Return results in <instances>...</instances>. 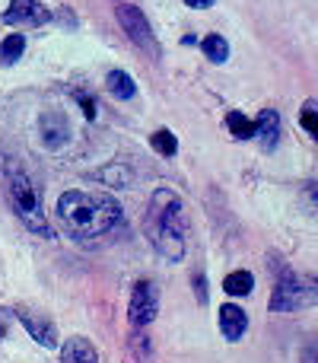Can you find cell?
<instances>
[{
    "label": "cell",
    "instance_id": "obj_3",
    "mask_svg": "<svg viewBox=\"0 0 318 363\" xmlns=\"http://www.w3.org/2000/svg\"><path fill=\"white\" fill-rule=\"evenodd\" d=\"M4 188H6V201L13 204L16 217L23 220L32 233L48 239L51 226H48V217H45V211H42V194H38V188L32 185V179L25 176L16 163H10V160L4 163Z\"/></svg>",
    "mask_w": 318,
    "mask_h": 363
},
{
    "label": "cell",
    "instance_id": "obj_7",
    "mask_svg": "<svg viewBox=\"0 0 318 363\" xmlns=\"http://www.w3.org/2000/svg\"><path fill=\"white\" fill-rule=\"evenodd\" d=\"M38 138H42V144L48 147V150H61L70 138L67 118H64L61 112H45L42 118H38Z\"/></svg>",
    "mask_w": 318,
    "mask_h": 363
},
{
    "label": "cell",
    "instance_id": "obj_18",
    "mask_svg": "<svg viewBox=\"0 0 318 363\" xmlns=\"http://www.w3.org/2000/svg\"><path fill=\"white\" fill-rule=\"evenodd\" d=\"M96 179L112 185V188H127L131 185V169H125V166H108V169H102Z\"/></svg>",
    "mask_w": 318,
    "mask_h": 363
},
{
    "label": "cell",
    "instance_id": "obj_5",
    "mask_svg": "<svg viewBox=\"0 0 318 363\" xmlns=\"http://www.w3.org/2000/svg\"><path fill=\"white\" fill-rule=\"evenodd\" d=\"M115 16H118L121 29L127 32V38H131L137 48H144L150 57H159V45H157V35H153L150 23H147V16L137 10V6H127L121 4L118 10H115Z\"/></svg>",
    "mask_w": 318,
    "mask_h": 363
},
{
    "label": "cell",
    "instance_id": "obj_15",
    "mask_svg": "<svg viewBox=\"0 0 318 363\" xmlns=\"http://www.w3.org/2000/svg\"><path fill=\"white\" fill-rule=\"evenodd\" d=\"M200 48H204L207 61H213V64H223L226 57H229V45H226L223 35H207L204 42H200Z\"/></svg>",
    "mask_w": 318,
    "mask_h": 363
},
{
    "label": "cell",
    "instance_id": "obj_11",
    "mask_svg": "<svg viewBox=\"0 0 318 363\" xmlns=\"http://www.w3.org/2000/svg\"><path fill=\"white\" fill-rule=\"evenodd\" d=\"M251 125H255V138L261 140L264 150H274L277 138H280V115H277L274 108H264V112L258 115V121H251Z\"/></svg>",
    "mask_w": 318,
    "mask_h": 363
},
{
    "label": "cell",
    "instance_id": "obj_10",
    "mask_svg": "<svg viewBox=\"0 0 318 363\" xmlns=\"http://www.w3.org/2000/svg\"><path fill=\"white\" fill-rule=\"evenodd\" d=\"M220 332L226 341H242V335L249 332V315L236 303H223L220 306Z\"/></svg>",
    "mask_w": 318,
    "mask_h": 363
},
{
    "label": "cell",
    "instance_id": "obj_14",
    "mask_svg": "<svg viewBox=\"0 0 318 363\" xmlns=\"http://www.w3.org/2000/svg\"><path fill=\"white\" fill-rule=\"evenodd\" d=\"M251 287H255L251 271H232V274H226V281H223V290L229 296H249Z\"/></svg>",
    "mask_w": 318,
    "mask_h": 363
},
{
    "label": "cell",
    "instance_id": "obj_22",
    "mask_svg": "<svg viewBox=\"0 0 318 363\" xmlns=\"http://www.w3.org/2000/svg\"><path fill=\"white\" fill-rule=\"evenodd\" d=\"M194 290H198V300L207 303V284H204V277L200 274H194Z\"/></svg>",
    "mask_w": 318,
    "mask_h": 363
},
{
    "label": "cell",
    "instance_id": "obj_20",
    "mask_svg": "<svg viewBox=\"0 0 318 363\" xmlns=\"http://www.w3.org/2000/svg\"><path fill=\"white\" fill-rule=\"evenodd\" d=\"M302 128H306L312 138H318V108H315V102H306V106H302Z\"/></svg>",
    "mask_w": 318,
    "mask_h": 363
},
{
    "label": "cell",
    "instance_id": "obj_9",
    "mask_svg": "<svg viewBox=\"0 0 318 363\" xmlns=\"http://www.w3.org/2000/svg\"><path fill=\"white\" fill-rule=\"evenodd\" d=\"M51 13L45 10L38 0H10L4 13V23L6 26H19V23H29V26H38V23H48Z\"/></svg>",
    "mask_w": 318,
    "mask_h": 363
},
{
    "label": "cell",
    "instance_id": "obj_19",
    "mask_svg": "<svg viewBox=\"0 0 318 363\" xmlns=\"http://www.w3.org/2000/svg\"><path fill=\"white\" fill-rule=\"evenodd\" d=\"M150 144H153V150H157L159 157H175V150H178V140H175V134L166 131V128L153 134Z\"/></svg>",
    "mask_w": 318,
    "mask_h": 363
},
{
    "label": "cell",
    "instance_id": "obj_21",
    "mask_svg": "<svg viewBox=\"0 0 318 363\" xmlns=\"http://www.w3.org/2000/svg\"><path fill=\"white\" fill-rule=\"evenodd\" d=\"M74 96H76V102H80V106H83V115H86V118L93 121V118H96V112H99V106H96V99H93V96H86V93H74Z\"/></svg>",
    "mask_w": 318,
    "mask_h": 363
},
{
    "label": "cell",
    "instance_id": "obj_8",
    "mask_svg": "<svg viewBox=\"0 0 318 363\" xmlns=\"http://www.w3.org/2000/svg\"><path fill=\"white\" fill-rule=\"evenodd\" d=\"M10 313L25 325V332L32 335V341H38L42 347H55L57 345V328L51 325L45 315H35V313H29V309H23V306L10 309Z\"/></svg>",
    "mask_w": 318,
    "mask_h": 363
},
{
    "label": "cell",
    "instance_id": "obj_23",
    "mask_svg": "<svg viewBox=\"0 0 318 363\" xmlns=\"http://www.w3.org/2000/svg\"><path fill=\"white\" fill-rule=\"evenodd\" d=\"M6 322H10V309H0V341L6 338Z\"/></svg>",
    "mask_w": 318,
    "mask_h": 363
},
{
    "label": "cell",
    "instance_id": "obj_4",
    "mask_svg": "<svg viewBox=\"0 0 318 363\" xmlns=\"http://www.w3.org/2000/svg\"><path fill=\"white\" fill-rule=\"evenodd\" d=\"M315 300L318 294L312 284H302L290 268L277 264V287H274V296H271V309L274 313H293V309L315 306Z\"/></svg>",
    "mask_w": 318,
    "mask_h": 363
},
{
    "label": "cell",
    "instance_id": "obj_6",
    "mask_svg": "<svg viewBox=\"0 0 318 363\" xmlns=\"http://www.w3.org/2000/svg\"><path fill=\"white\" fill-rule=\"evenodd\" d=\"M157 313H159V290L150 277H144V281H137V287H134V294H131V309H127L131 325H137V328L150 325V322L157 319Z\"/></svg>",
    "mask_w": 318,
    "mask_h": 363
},
{
    "label": "cell",
    "instance_id": "obj_12",
    "mask_svg": "<svg viewBox=\"0 0 318 363\" xmlns=\"http://www.w3.org/2000/svg\"><path fill=\"white\" fill-rule=\"evenodd\" d=\"M61 363H99V354L86 338H70L64 341Z\"/></svg>",
    "mask_w": 318,
    "mask_h": 363
},
{
    "label": "cell",
    "instance_id": "obj_1",
    "mask_svg": "<svg viewBox=\"0 0 318 363\" xmlns=\"http://www.w3.org/2000/svg\"><path fill=\"white\" fill-rule=\"evenodd\" d=\"M57 220L74 239H96L121 223V204L106 191H64L57 198Z\"/></svg>",
    "mask_w": 318,
    "mask_h": 363
},
{
    "label": "cell",
    "instance_id": "obj_13",
    "mask_svg": "<svg viewBox=\"0 0 318 363\" xmlns=\"http://www.w3.org/2000/svg\"><path fill=\"white\" fill-rule=\"evenodd\" d=\"M106 89L115 96V99H131V96L137 93L131 74H125V70H112V74L106 77Z\"/></svg>",
    "mask_w": 318,
    "mask_h": 363
},
{
    "label": "cell",
    "instance_id": "obj_17",
    "mask_svg": "<svg viewBox=\"0 0 318 363\" xmlns=\"http://www.w3.org/2000/svg\"><path fill=\"white\" fill-rule=\"evenodd\" d=\"M226 128H229L232 138H242V140L255 138V125H251L242 112H229V115H226Z\"/></svg>",
    "mask_w": 318,
    "mask_h": 363
},
{
    "label": "cell",
    "instance_id": "obj_24",
    "mask_svg": "<svg viewBox=\"0 0 318 363\" xmlns=\"http://www.w3.org/2000/svg\"><path fill=\"white\" fill-rule=\"evenodd\" d=\"M188 6H194V10H204V6H213V0H185Z\"/></svg>",
    "mask_w": 318,
    "mask_h": 363
},
{
    "label": "cell",
    "instance_id": "obj_16",
    "mask_svg": "<svg viewBox=\"0 0 318 363\" xmlns=\"http://www.w3.org/2000/svg\"><path fill=\"white\" fill-rule=\"evenodd\" d=\"M23 51H25V38L13 32V35H6L4 42H0V61L13 64V61H19V57H23Z\"/></svg>",
    "mask_w": 318,
    "mask_h": 363
},
{
    "label": "cell",
    "instance_id": "obj_2",
    "mask_svg": "<svg viewBox=\"0 0 318 363\" xmlns=\"http://www.w3.org/2000/svg\"><path fill=\"white\" fill-rule=\"evenodd\" d=\"M144 233L150 239L153 252L166 262H181L188 245V220H185V204L175 191L157 188L150 198L144 217Z\"/></svg>",
    "mask_w": 318,
    "mask_h": 363
}]
</instances>
